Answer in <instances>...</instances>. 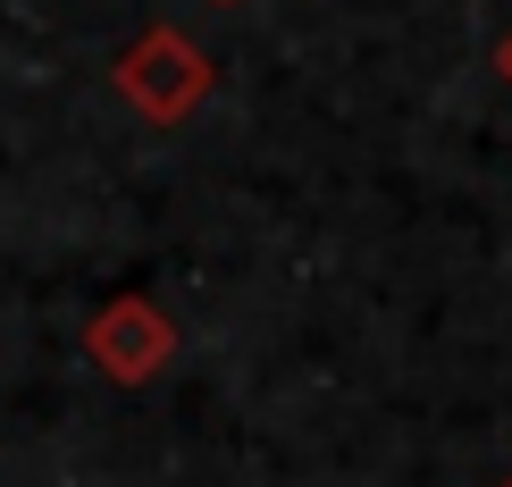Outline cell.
Returning <instances> with one entry per match:
<instances>
[{
  "mask_svg": "<svg viewBox=\"0 0 512 487\" xmlns=\"http://www.w3.org/2000/svg\"><path fill=\"white\" fill-rule=\"evenodd\" d=\"M110 84L126 93V110H135L143 126H185V118L210 101L219 68H210V51H202L194 34H177V26H143V34L110 59Z\"/></svg>",
  "mask_w": 512,
  "mask_h": 487,
  "instance_id": "1",
  "label": "cell"
},
{
  "mask_svg": "<svg viewBox=\"0 0 512 487\" xmlns=\"http://www.w3.org/2000/svg\"><path fill=\"white\" fill-rule=\"evenodd\" d=\"M84 362L110 378V387H152L177 362V320L160 311V294H110L84 320Z\"/></svg>",
  "mask_w": 512,
  "mask_h": 487,
  "instance_id": "2",
  "label": "cell"
},
{
  "mask_svg": "<svg viewBox=\"0 0 512 487\" xmlns=\"http://www.w3.org/2000/svg\"><path fill=\"white\" fill-rule=\"evenodd\" d=\"M496 68H504V84H512V34H504V42H496Z\"/></svg>",
  "mask_w": 512,
  "mask_h": 487,
  "instance_id": "3",
  "label": "cell"
},
{
  "mask_svg": "<svg viewBox=\"0 0 512 487\" xmlns=\"http://www.w3.org/2000/svg\"><path fill=\"white\" fill-rule=\"evenodd\" d=\"M219 9H227V0H219Z\"/></svg>",
  "mask_w": 512,
  "mask_h": 487,
  "instance_id": "4",
  "label": "cell"
},
{
  "mask_svg": "<svg viewBox=\"0 0 512 487\" xmlns=\"http://www.w3.org/2000/svg\"><path fill=\"white\" fill-rule=\"evenodd\" d=\"M504 487H512V479H504Z\"/></svg>",
  "mask_w": 512,
  "mask_h": 487,
  "instance_id": "5",
  "label": "cell"
}]
</instances>
